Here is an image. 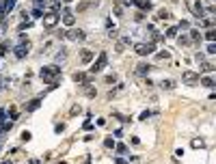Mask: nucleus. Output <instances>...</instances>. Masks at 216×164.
<instances>
[{"instance_id": "obj_1", "label": "nucleus", "mask_w": 216, "mask_h": 164, "mask_svg": "<svg viewBox=\"0 0 216 164\" xmlns=\"http://www.w3.org/2000/svg\"><path fill=\"white\" fill-rule=\"evenodd\" d=\"M58 74H61V65H45L39 71V78L43 82H54L58 80Z\"/></svg>"}, {"instance_id": "obj_2", "label": "nucleus", "mask_w": 216, "mask_h": 164, "mask_svg": "<svg viewBox=\"0 0 216 164\" xmlns=\"http://www.w3.org/2000/svg\"><path fill=\"white\" fill-rule=\"evenodd\" d=\"M134 52H136L138 56H149V54L156 52V43H151V41H140V43L134 45Z\"/></svg>"}, {"instance_id": "obj_3", "label": "nucleus", "mask_w": 216, "mask_h": 164, "mask_svg": "<svg viewBox=\"0 0 216 164\" xmlns=\"http://www.w3.org/2000/svg\"><path fill=\"white\" fill-rule=\"evenodd\" d=\"M186 4H188V9H190V13L195 17H199V20L205 17V9H203V2L201 0H186Z\"/></svg>"}, {"instance_id": "obj_4", "label": "nucleus", "mask_w": 216, "mask_h": 164, "mask_svg": "<svg viewBox=\"0 0 216 164\" xmlns=\"http://www.w3.org/2000/svg\"><path fill=\"white\" fill-rule=\"evenodd\" d=\"M58 20H61V13H56V11H48V13H43V26H45V28L56 26Z\"/></svg>"}, {"instance_id": "obj_5", "label": "nucleus", "mask_w": 216, "mask_h": 164, "mask_svg": "<svg viewBox=\"0 0 216 164\" xmlns=\"http://www.w3.org/2000/svg\"><path fill=\"white\" fill-rule=\"evenodd\" d=\"M106 65H108V54H106V52H102V54L97 56V61L93 63V67H91V74H99V71H102Z\"/></svg>"}, {"instance_id": "obj_6", "label": "nucleus", "mask_w": 216, "mask_h": 164, "mask_svg": "<svg viewBox=\"0 0 216 164\" xmlns=\"http://www.w3.org/2000/svg\"><path fill=\"white\" fill-rule=\"evenodd\" d=\"M28 52H30V43H28V41H22L20 45H15V48H13V54H15V58H24Z\"/></svg>"}, {"instance_id": "obj_7", "label": "nucleus", "mask_w": 216, "mask_h": 164, "mask_svg": "<svg viewBox=\"0 0 216 164\" xmlns=\"http://www.w3.org/2000/svg\"><path fill=\"white\" fill-rule=\"evenodd\" d=\"M182 80L186 82V84H195V82L199 80V74H195V71H184Z\"/></svg>"}, {"instance_id": "obj_8", "label": "nucleus", "mask_w": 216, "mask_h": 164, "mask_svg": "<svg viewBox=\"0 0 216 164\" xmlns=\"http://www.w3.org/2000/svg\"><path fill=\"white\" fill-rule=\"evenodd\" d=\"M41 99H43V97H35V99H30V102L26 104V112H33V110H37V108L41 106Z\"/></svg>"}, {"instance_id": "obj_9", "label": "nucleus", "mask_w": 216, "mask_h": 164, "mask_svg": "<svg viewBox=\"0 0 216 164\" xmlns=\"http://www.w3.org/2000/svg\"><path fill=\"white\" fill-rule=\"evenodd\" d=\"M145 37H149L151 43H154V39H158V30H156V26H151V24H149V26L145 28Z\"/></svg>"}, {"instance_id": "obj_10", "label": "nucleus", "mask_w": 216, "mask_h": 164, "mask_svg": "<svg viewBox=\"0 0 216 164\" xmlns=\"http://www.w3.org/2000/svg\"><path fill=\"white\" fill-rule=\"evenodd\" d=\"M74 22H76L74 13H69V9H65V15H63V24H65V26H74Z\"/></svg>"}, {"instance_id": "obj_11", "label": "nucleus", "mask_w": 216, "mask_h": 164, "mask_svg": "<svg viewBox=\"0 0 216 164\" xmlns=\"http://www.w3.org/2000/svg\"><path fill=\"white\" fill-rule=\"evenodd\" d=\"M67 39H71V41H82L85 39V33H82V30H69V33H67Z\"/></svg>"}, {"instance_id": "obj_12", "label": "nucleus", "mask_w": 216, "mask_h": 164, "mask_svg": "<svg viewBox=\"0 0 216 164\" xmlns=\"http://www.w3.org/2000/svg\"><path fill=\"white\" fill-rule=\"evenodd\" d=\"M160 86H162L164 91H173V89L177 86V82H175V80H171V78H167V80H162V82H160Z\"/></svg>"}, {"instance_id": "obj_13", "label": "nucleus", "mask_w": 216, "mask_h": 164, "mask_svg": "<svg viewBox=\"0 0 216 164\" xmlns=\"http://www.w3.org/2000/svg\"><path fill=\"white\" fill-rule=\"evenodd\" d=\"M65 58H67V50L63 48L61 52H56V56H54V61H56V63H54V65H58V63L63 65V63H65Z\"/></svg>"}, {"instance_id": "obj_14", "label": "nucleus", "mask_w": 216, "mask_h": 164, "mask_svg": "<svg viewBox=\"0 0 216 164\" xmlns=\"http://www.w3.org/2000/svg\"><path fill=\"white\" fill-rule=\"evenodd\" d=\"M149 69H151V67H149L147 63H140V65L136 67V76H147V74H149Z\"/></svg>"}, {"instance_id": "obj_15", "label": "nucleus", "mask_w": 216, "mask_h": 164, "mask_svg": "<svg viewBox=\"0 0 216 164\" xmlns=\"http://www.w3.org/2000/svg\"><path fill=\"white\" fill-rule=\"evenodd\" d=\"M138 9H143V11H147V9H151V0H132Z\"/></svg>"}, {"instance_id": "obj_16", "label": "nucleus", "mask_w": 216, "mask_h": 164, "mask_svg": "<svg viewBox=\"0 0 216 164\" xmlns=\"http://www.w3.org/2000/svg\"><path fill=\"white\" fill-rule=\"evenodd\" d=\"M106 28H108V35H110V37L117 35V24H115L113 20H106Z\"/></svg>"}, {"instance_id": "obj_17", "label": "nucleus", "mask_w": 216, "mask_h": 164, "mask_svg": "<svg viewBox=\"0 0 216 164\" xmlns=\"http://www.w3.org/2000/svg\"><path fill=\"white\" fill-rule=\"evenodd\" d=\"M201 82H203V86H208V89H214V78L212 76H205V78H201Z\"/></svg>"}, {"instance_id": "obj_18", "label": "nucleus", "mask_w": 216, "mask_h": 164, "mask_svg": "<svg viewBox=\"0 0 216 164\" xmlns=\"http://www.w3.org/2000/svg\"><path fill=\"white\" fill-rule=\"evenodd\" d=\"M177 43H179L182 48H188V45H190V39H188L186 35H179V37H177Z\"/></svg>"}, {"instance_id": "obj_19", "label": "nucleus", "mask_w": 216, "mask_h": 164, "mask_svg": "<svg viewBox=\"0 0 216 164\" xmlns=\"http://www.w3.org/2000/svg\"><path fill=\"white\" fill-rule=\"evenodd\" d=\"M190 41H199L201 43V33L199 30H190V37H188Z\"/></svg>"}, {"instance_id": "obj_20", "label": "nucleus", "mask_w": 216, "mask_h": 164, "mask_svg": "<svg viewBox=\"0 0 216 164\" xmlns=\"http://www.w3.org/2000/svg\"><path fill=\"white\" fill-rule=\"evenodd\" d=\"M203 145H205V143H203L201 138H192V147H195V149H201Z\"/></svg>"}, {"instance_id": "obj_21", "label": "nucleus", "mask_w": 216, "mask_h": 164, "mask_svg": "<svg viewBox=\"0 0 216 164\" xmlns=\"http://www.w3.org/2000/svg\"><path fill=\"white\" fill-rule=\"evenodd\" d=\"M15 2H17V0H4V9H7V13L15 7Z\"/></svg>"}, {"instance_id": "obj_22", "label": "nucleus", "mask_w": 216, "mask_h": 164, "mask_svg": "<svg viewBox=\"0 0 216 164\" xmlns=\"http://www.w3.org/2000/svg\"><path fill=\"white\" fill-rule=\"evenodd\" d=\"M177 28H182V30H188V28H190V22H188V20H182Z\"/></svg>"}, {"instance_id": "obj_23", "label": "nucleus", "mask_w": 216, "mask_h": 164, "mask_svg": "<svg viewBox=\"0 0 216 164\" xmlns=\"http://www.w3.org/2000/svg\"><path fill=\"white\" fill-rule=\"evenodd\" d=\"M169 56H171V54H169L167 50H164V52H158V54H156V58H158V61H164V58H169Z\"/></svg>"}, {"instance_id": "obj_24", "label": "nucleus", "mask_w": 216, "mask_h": 164, "mask_svg": "<svg viewBox=\"0 0 216 164\" xmlns=\"http://www.w3.org/2000/svg\"><path fill=\"white\" fill-rule=\"evenodd\" d=\"M104 82H106V84H113V82H117V76H115V74H110V76H106V78H104Z\"/></svg>"}, {"instance_id": "obj_25", "label": "nucleus", "mask_w": 216, "mask_h": 164, "mask_svg": "<svg viewBox=\"0 0 216 164\" xmlns=\"http://www.w3.org/2000/svg\"><path fill=\"white\" fill-rule=\"evenodd\" d=\"M201 67H203V71H214V65L212 63H201Z\"/></svg>"}, {"instance_id": "obj_26", "label": "nucleus", "mask_w": 216, "mask_h": 164, "mask_svg": "<svg viewBox=\"0 0 216 164\" xmlns=\"http://www.w3.org/2000/svg\"><path fill=\"white\" fill-rule=\"evenodd\" d=\"M117 153H119V156H126V153H128L126 145H117Z\"/></svg>"}, {"instance_id": "obj_27", "label": "nucleus", "mask_w": 216, "mask_h": 164, "mask_svg": "<svg viewBox=\"0 0 216 164\" xmlns=\"http://www.w3.org/2000/svg\"><path fill=\"white\" fill-rule=\"evenodd\" d=\"M205 39L210 41V43H214V30H212V28H210V30L205 33Z\"/></svg>"}, {"instance_id": "obj_28", "label": "nucleus", "mask_w": 216, "mask_h": 164, "mask_svg": "<svg viewBox=\"0 0 216 164\" xmlns=\"http://www.w3.org/2000/svg\"><path fill=\"white\" fill-rule=\"evenodd\" d=\"M85 93H86V95H91V97H95V93H97V91H95L93 86H85Z\"/></svg>"}, {"instance_id": "obj_29", "label": "nucleus", "mask_w": 216, "mask_h": 164, "mask_svg": "<svg viewBox=\"0 0 216 164\" xmlns=\"http://www.w3.org/2000/svg\"><path fill=\"white\" fill-rule=\"evenodd\" d=\"M91 58H93V54H91V52H82V61H85V63H89V61H91Z\"/></svg>"}, {"instance_id": "obj_30", "label": "nucleus", "mask_w": 216, "mask_h": 164, "mask_svg": "<svg viewBox=\"0 0 216 164\" xmlns=\"http://www.w3.org/2000/svg\"><path fill=\"white\" fill-rule=\"evenodd\" d=\"M26 28H33V22H22L20 24V30H26Z\"/></svg>"}, {"instance_id": "obj_31", "label": "nucleus", "mask_w": 216, "mask_h": 164, "mask_svg": "<svg viewBox=\"0 0 216 164\" xmlns=\"http://www.w3.org/2000/svg\"><path fill=\"white\" fill-rule=\"evenodd\" d=\"M104 145H106V149H113V147H115V140H113V138H106Z\"/></svg>"}, {"instance_id": "obj_32", "label": "nucleus", "mask_w": 216, "mask_h": 164, "mask_svg": "<svg viewBox=\"0 0 216 164\" xmlns=\"http://www.w3.org/2000/svg\"><path fill=\"white\" fill-rule=\"evenodd\" d=\"M35 2V9H43L45 7V0H33Z\"/></svg>"}, {"instance_id": "obj_33", "label": "nucleus", "mask_w": 216, "mask_h": 164, "mask_svg": "<svg viewBox=\"0 0 216 164\" xmlns=\"http://www.w3.org/2000/svg\"><path fill=\"white\" fill-rule=\"evenodd\" d=\"M74 80H76V82H82V80H85V74H78V71H76V74H74Z\"/></svg>"}, {"instance_id": "obj_34", "label": "nucleus", "mask_w": 216, "mask_h": 164, "mask_svg": "<svg viewBox=\"0 0 216 164\" xmlns=\"http://www.w3.org/2000/svg\"><path fill=\"white\" fill-rule=\"evenodd\" d=\"M33 17H43V9H35L33 11Z\"/></svg>"}, {"instance_id": "obj_35", "label": "nucleus", "mask_w": 216, "mask_h": 164, "mask_svg": "<svg viewBox=\"0 0 216 164\" xmlns=\"http://www.w3.org/2000/svg\"><path fill=\"white\" fill-rule=\"evenodd\" d=\"M7 84H9V80H7V78H2V76H0V91H4V86H7Z\"/></svg>"}, {"instance_id": "obj_36", "label": "nucleus", "mask_w": 216, "mask_h": 164, "mask_svg": "<svg viewBox=\"0 0 216 164\" xmlns=\"http://www.w3.org/2000/svg\"><path fill=\"white\" fill-rule=\"evenodd\" d=\"M4 119H7V110L0 108V123H4Z\"/></svg>"}, {"instance_id": "obj_37", "label": "nucleus", "mask_w": 216, "mask_h": 164, "mask_svg": "<svg viewBox=\"0 0 216 164\" xmlns=\"http://www.w3.org/2000/svg\"><path fill=\"white\" fill-rule=\"evenodd\" d=\"M7 50H11V43L9 41H2V52H7Z\"/></svg>"}, {"instance_id": "obj_38", "label": "nucleus", "mask_w": 216, "mask_h": 164, "mask_svg": "<svg viewBox=\"0 0 216 164\" xmlns=\"http://www.w3.org/2000/svg\"><path fill=\"white\" fill-rule=\"evenodd\" d=\"M214 52H216L214 43H208V54H214Z\"/></svg>"}, {"instance_id": "obj_39", "label": "nucleus", "mask_w": 216, "mask_h": 164, "mask_svg": "<svg viewBox=\"0 0 216 164\" xmlns=\"http://www.w3.org/2000/svg\"><path fill=\"white\" fill-rule=\"evenodd\" d=\"M86 7H89V2H80V4H78V9H76V11H85Z\"/></svg>"}, {"instance_id": "obj_40", "label": "nucleus", "mask_w": 216, "mask_h": 164, "mask_svg": "<svg viewBox=\"0 0 216 164\" xmlns=\"http://www.w3.org/2000/svg\"><path fill=\"white\" fill-rule=\"evenodd\" d=\"M78 112H80V106H74V108H71V117H76Z\"/></svg>"}, {"instance_id": "obj_41", "label": "nucleus", "mask_w": 216, "mask_h": 164, "mask_svg": "<svg viewBox=\"0 0 216 164\" xmlns=\"http://www.w3.org/2000/svg\"><path fill=\"white\" fill-rule=\"evenodd\" d=\"M167 35H169V37H175V35H177V30H175V28H169V30H167Z\"/></svg>"}, {"instance_id": "obj_42", "label": "nucleus", "mask_w": 216, "mask_h": 164, "mask_svg": "<svg viewBox=\"0 0 216 164\" xmlns=\"http://www.w3.org/2000/svg\"><path fill=\"white\" fill-rule=\"evenodd\" d=\"M203 58H205L203 54H197V56H195V61H197V63H203Z\"/></svg>"}, {"instance_id": "obj_43", "label": "nucleus", "mask_w": 216, "mask_h": 164, "mask_svg": "<svg viewBox=\"0 0 216 164\" xmlns=\"http://www.w3.org/2000/svg\"><path fill=\"white\" fill-rule=\"evenodd\" d=\"M147 117H151V112H149V110H145V112H140V119H147Z\"/></svg>"}, {"instance_id": "obj_44", "label": "nucleus", "mask_w": 216, "mask_h": 164, "mask_svg": "<svg viewBox=\"0 0 216 164\" xmlns=\"http://www.w3.org/2000/svg\"><path fill=\"white\" fill-rule=\"evenodd\" d=\"M117 164H128V162H126L123 158H117Z\"/></svg>"}, {"instance_id": "obj_45", "label": "nucleus", "mask_w": 216, "mask_h": 164, "mask_svg": "<svg viewBox=\"0 0 216 164\" xmlns=\"http://www.w3.org/2000/svg\"><path fill=\"white\" fill-rule=\"evenodd\" d=\"M0 145H2V140H0Z\"/></svg>"}]
</instances>
